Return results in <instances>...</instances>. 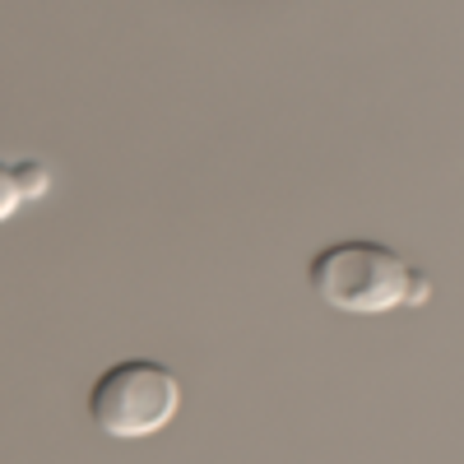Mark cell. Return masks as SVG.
Segmentation results:
<instances>
[{
	"instance_id": "1",
	"label": "cell",
	"mask_w": 464,
	"mask_h": 464,
	"mask_svg": "<svg viewBox=\"0 0 464 464\" xmlns=\"http://www.w3.org/2000/svg\"><path fill=\"white\" fill-rule=\"evenodd\" d=\"M306 284L325 306H334L343 316H381V312H395V306H409L413 265L385 242L348 237L312 256Z\"/></svg>"
},
{
	"instance_id": "2",
	"label": "cell",
	"mask_w": 464,
	"mask_h": 464,
	"mask_svg": "<svg viewBox=\"0 0 464 464\" xmlns=\"http://www.w3.org/2000/svg\"><path fill=\"white\" fill-rule=\"evenodd\" d=\"M181 409V381L172 367L153 358H126L111 362L89 391V418L102 437L140 441L163 432Z\"/></svg>"
},
{
	"instance_id": "3",
	"label": "cell",
	"mask_w": 464,
	"mask_h": 464,
	"mask_svg": "<svg viewBox=\"0 0 464 464\" xmlns=\"http://www.w3.org/2000/svg\"><path fill=\"white\" fill-rule=\"evenodd\" d=\"M14 181H19L24 200H43L52 190V168L43 159H24V163H14Z\"/></svg>"
},
{
	"instance_id": "4",
	"label": "cell",
	"mask_w": 464,
	"mask_h": 464,
	"mask_svg": "<svg viewBox=\"0 0 464 464\" xmlns=\"http://www.w3.org/2000/svg\"><path fill=\"white\" fill-rule=\"evenodd\" d=\"M19 205H24V196H19V181H14V163H0V223H5Z\"/></svg>"
},
{
	"instance_id": "5",
	"label": "cell",
	"mask_w": 464,
	"mask_h": 464,
	"mask_svg": "<svg viewBox=\"0 0 464 464\" xmlns=\"http://www.w3.org/2000/svg\"><path fill=\"white\" fill-rule=\"evenodd\" d=\"M432 297V279L422 275V269H413V284H409V306H422Z\"/></svg>"
}]
</instances>
